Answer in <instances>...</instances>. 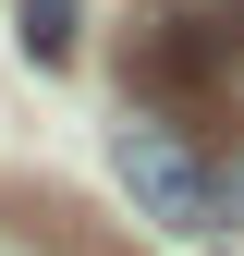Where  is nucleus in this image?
Instances as JSON below:
<instances>
[{"mask_svg":"<svg viewBox=\"0 0 244 256\" xmlns=\"http://www.w3.org/2000/svg\"><path fill=\"white\" fill-rule=\"evenodd\" d=\"M24 61H74V0H24Z\"/></svg>","mask_w":244,"mask_h":256,"instance_id":"7ed1b4c3","label":"nucleus"},{"mask_svg":"<svg viewBox=\"0 0 244 256\" xmlns=\"http://www.w3.org/2000/svg\"><path fill=\"white\" fill-rule=\"evenodd\" d=\"M110 171H122V196H134V220H159V232H220V158L183 134L171 110H134V122H122V134H110Z\"/></svg>","mask_w":244,"mask_h":256,"instance_id":"f03ea898","label":"nucleus"},{"mask_svg":"<svg viewBox=\"0 0 244 256\" xmlns=\"http://www.w3.org/2000/svg\"><path fill=\"white\" fill-rule=\"evenodd\" d=\"M122 86L134 110H208L244 86V0H146L134 37H122Z\"/></svg>","mask_w":244,"mask_h":256,"instance_id":"f257e3e1","label":"nucleus"},{"mask_svg":"<svg viewBox=\"0 0 244 256\" xmlns=\"http://www.w3.org/2000/svg\"><path fill=\"white\" fill-rule=\"evenodd\" d=\"M208 158H220V232H232L244 220V146H208Z\"/></svg>","mask_w":244,"mask_h":256,"instance_id":"20e7f679","label":"nucleus"}]
</instances>
